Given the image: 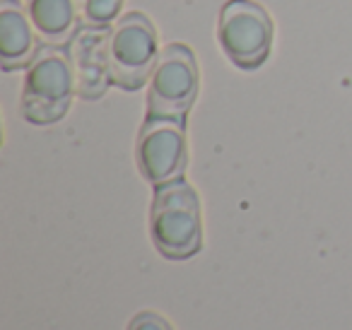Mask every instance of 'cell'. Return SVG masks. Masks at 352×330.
Listing matches in <instances>:
<instances>
[{
  "mask_svg": "<svg viewBox=\"0 0 352 330\" xmlns=\"http://www.w3.org/2000/svg\"><path fill=\"white\" fill-rule=\"evenodd\" d=\"M80 10V20L85 25L107 27L121 12L123 0H75Z\"/></svg>",
  "mask_w": 352,
  "mask_h": 330,
  "instance_id": "10",
  "label": "cell"
},
{
  "mask_svg": "<svg viewBox=\"0 0 352 330\" xmlns=\"http://www.w3.org/2000/svg\"><path fill=\"white\" fill-rule=\"evenodd\" d=\"M217 39L232 63L241 70H254L270 54L273 22L258 3L230 0L220 12Z\"/></svg>",
  "mask_w": 352,
  "mask_h": 330,
  "instance_id": "5",
  "label": "cell"
},
{
  "mask_svg": "<svg viewBox=\"0 0 352 330\" xmlns=\"http://www.w3.org/2000/svg\"><path fill=\"white\" fill-rule=\"evenodd\" d=\"M152 241L162 256L184 261L201 248V203L198 193L182 179L157 186L150 212Z\"/></svg>",
  "mask_w": 352,
  "mask_h": 330,
  "instance_id": "1",
  "label": "cell"
},
{
  "mask_svg": "<svg viewBox=\"0 0 352 330\" xmlns=\"http://www.w3.org/2000/svg\"><path fill=\"white\" fill-rule=\"evenodd\" d=\"M75 92L70 56L58 46H41L30 63L22 92V113L30 123L49 126L65 116Z\"/></svg>",
  "mask_w": 352,
  "mask_h": 330,
  "instance_id": "2",
  "label": "cell"
},
{
  "mask_svg": "<svg viewBox=\"0 0 352 330\" xmlns=\"http://www.w3.org/2000/svg\"><path fill=\"white\" fill-rule=\"evenodd\" d=\"M109 39L111 32L107 27L85 25L70 39V63L75 73V87L78 94L85 99H97L107 92L111 82V70H109Z\"/></svg>",
  "mask_w": 352,
  "mask_h": 330,
  "instance_id": "7",
  "label": "cell"
},
{
  "mask_svg": "<svg viewBox=\"0 0 352 330\" xmlns=\"http://www.w3.org/2000/svg\"><path fill=\"white\" fill-rule=\"evenodd\" d=\"M128 330H171V325L162 318L160 314H152V311H145V314H138L135 318L131 320Z\"/></svg>",
  "mask_w": 352,
  "mask_h": 330,
  "instance_id": "11",
  "label": "cell"
},
{
  "mask_svg": "<svg viewBox=\"0 0 352 330\" xmlns=\"http://www.w3.org/2000/svg\"><path fill=\"white\" fill-rule=\"evenodd\" d=\"M27 15L36 34L51 46L70 44L78 32V3L75 0H27Z\"/></svg>",
  "mask_w": 352,
  "mask_h": 330,
  "instance_id": "9",
  "label": "cell"
},
{
  "mask_svg": "<svg viewBox=\"0 0 352 330\" xmlns=\"http://www.w3.org/2000/svg\"><path fill=\"white\" fill-rule=\"evenodd\" d=\"M198 94L196 56L184 44H166L150 75L147 109L155 118L184 121Z\"/></svg>",
  "mask_w": 352,
  "mask_h": 330,
  "instance_id": "3",
  "label": "cell"
},
{
  "mask_svg": "<svg viewBox=\"0 0 352 330\" xmlns=\"http://www.w3.org/2000/svg\"><path fill=\"white\" fill-rule=\"evenodd\" d=\"M135 155L142 176L155 186L179 179L186 169L184 121L150 116L138 138Z\"/></svg>",
  "mask_w": 352,
  "mask_h": 330,
  "instance_id": "6",
  "label": "cell"
},
{
  "mask_svg": "<svg viewBox=\"0 0 352 330\" xmlns=\"http://www.w3.org/2000/svg\"><path fill=\"white\" fill-rule=\"evenodd\" d=\"M30 15L15 0L0 3V65L3 70H15L32 63L36 56V34Z\"/></svg>",
  "mask_w": 352,
  "mask_h": 330,
  "instance_id": "8",
  "label": "cell"
},
{
  "mask_svg": "<svg viewBox=\"0 0 352 330\" xmlns=\"http://www.w3.org/2000/svg\"><path fill=\"white\" fill-rule=\"evenodd\" d=\"M157 32L142 12H128L116 22L109 39L111 82L121 89H140L157 63Z\"/></svg>",
  "mask_w": 352,
  "mask_h": 330,
  "instance_id": "4",
  "label": "cell"
}]
</instances>
